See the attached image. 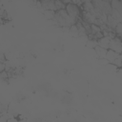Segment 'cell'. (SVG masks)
I'll return each mask as SVG.
<instances>
[{
	"mask_svg": "<svg viewBox=\"0 0 122 122\" xmlns=\"http://www.w3.org/2000/svg\"><path fill=\"white\" fill-rule=\"evenodd\" d=\"M65 9H66L65 10L67 11V13L71 17H72V18H77L78 17V15H79V10H78V8H77V6L75 4L69 3V4L66 5Z\"/></svg>",
	"mask_w": 122,
	"mask_h": 122,
	"instance_id": "1",
	"label": "cell"
},
{
	"mask_svg": "<svg viewBox=\"0 0 122 122\" xmlns=\"http://www.w3.org/2000/svg\"><path fill=\"white\" fill-rule=\"evenodd\" d=\"M54 6L55 10H64L66 7V5L61 0H54Z\"/></svg>",
	"mask_w": 122,
	"mask_h": 122,
	"instance_id": "2",
	"label": "cell"
},
{
	"mask_svg": "<svg viewBox=\"0 0 122 122\" xmlns=\"http://www.w3.org/2000/svg\"><path fill=\"white\" fill-rule=\"evenodd\" d=\"M81 1L84 3V2H89V1H91V0H81Z\"/></svg>",
	"mask_w": 122,
	"mask_h": 122,
	"instance_id": "3",
	"label": "cell"
}]
</instances>
